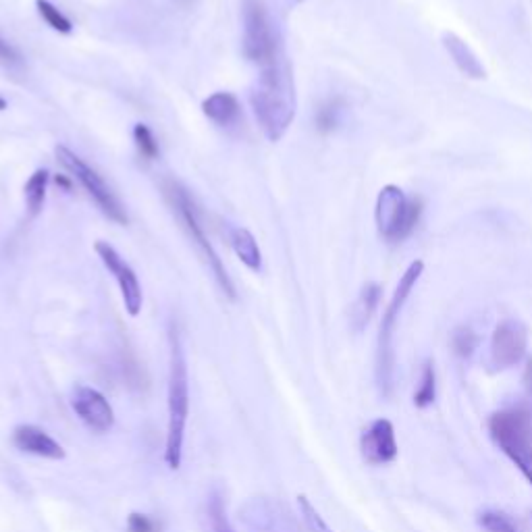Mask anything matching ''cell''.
Segmentation results:
<instances>
[{
	"instance_id": "7",
	"label": "cell",
	"mask_w": 532,
	"mask_h": 532,
	"mask_svg": "<svg viewBox=\"0 0 532 532\" xmlns=\"http://www.w3.org/2000/svg\"><path fill=\"white\" fill-rule=\"evenodd\" d=\"M55 154L59 158V163L79 181L82 183V188L88 192V196L96 202V206L102 210L104 217H109L113 223L117 225H127V212L123 208V204L119 202V198L113 194V190L109 188V183L102 179V175H98V171H94L84 158H79L73 150H69L67 146H57Z\"/></svg>"
},
{
	"instance_id": "1",
	"label": "cell",
	"mask_w": 532,
	"mask_h": 532,
	"mask_svg": "<svg viewBox=\"0 0 532 532\" xmlns=\"http://www.w3.org/2000/svg\"><path fill=\"white\" fill-rule=\"evenodd\" d=\"M258 125L271 142H279L296 119V86L291 67L283 57L262 67L250 92Z\"/></svg>"
},
{
	"instance_id": "29",
	"label": "cell",
	"mask_w": 532,
	"mask_h": 532,
	"mask_svg": "<svg viewBox=\"0 0 532 532\" xmlns=\"http://www.w3.org/2000/svg\"><path fill=\"white\" fill-rule=\"evenodd\" d=\"M21 63H23V59H21L19 52L7 40L0 38V65L15 69V67H21Z\"/></svg>"
},
{
	"instance_id": "23",
	"label": "cell",
	"mask_w": 532,
	"mask_h": 532,
	"mask_svg": "<svg viewBox=\"0 0 532 532\" xmlns=\"http://www.w3.org/2000/svg\"><path fill=\"white\" fill-rule=\"evenodd\" d=\"M298 508H300L302 520H304V524H306V528H308L310 532H335V530L327 524V520L321 516V512H318V510L314 508L312 501H310L306 495H300V497H298Z\"/></svg>"
},
{
	"instance_id": "12",
	"label": "cell",
	"mask_w": 532,
	"mask_h": 532,
	"mask_svg": "<svg viewBox=\"0 0 532 532\" xmlns=\"http://www.w3.org/2000/svg\"><path fill=\"white\" fill-rule=\"evenodd\" d=\"M360 451L366 464L385 466L397 458V439L391 420L379 418L360 437Z\"/></svg>"
},
{
	"instance_id": "18",
	"label": "cell",
	"mask_w": 532,
	"mask_h": 532,
	"mask_svg": "<svg viewBox=\"0 0 532 532\" xmlns=\"http://www.w3.org/2000/svg\"><path fill=\"white\" fill-rule=\"evenodd\" d=\"M48 179H50V173L46 169H38L32 173L28 183H25V206H28L32 219L38 217L44 208Z\"/></svg>"
},
{
	"instance_id": "26",
	"label": "cell",
	"mask_w": 532,
	"mask_h": 532,
	"mask_svg": "<svg viewBox=\"0 0 532 532\" xmlns=\"http://www.w3.org/2000/svg\"><path fill=\"white\" fill-rule=\"evenodd\" d=\"M208 518H210V528L212 532H235V528L231 526L227 512H225V505L223 499L219 495H212L210 503H208Z\"/></svg>"
},
{
	"instance_id": "31",
	"label": "cell",
	"mask_w": 532,
	"mask_h": 532,
	"mask_svg": "<svg viewBox=\"0 0 532 532\" xmlns=\"http://www.w3.org/2000/svg\"><path fill=\"white\" fill-rule=\"evenodd\" d=\"M55 181H57L59 188H63L65 192H71L73 183H71V179H69V177H65V175H59V177H55Z\"/></svg>"
},
{
	"instance_id": "2",
	"label": "cell",
	"mask_w": 532,
	"mask_h": 532,
	"mask_svg": "<svg viewBox=\"0 0 532 532\" xmlns=\"http://www.w3.org/2000/svg\"><path fill=\"white\" fill-rule=\"evenodd\" d=\"M171 360H169V422H167V443H165V464L169 470H179L183 462V441L185 427L190 416V377L188 362H185L183 345L175 325L169 333Z\"/></svg>"
},
{
	"instance_id": "17",
	"label": "cell",
	"mask_w": 532,
	"mask_h": 532,
	"mask_svg": "<svg viewBox=\"0 0 532 532\" xmlns=\"http://www.w3.org/2000/svg\"><path fill=\"white\" fill-rule=\"evenodd\" d=\"M231 246L237 258L242 260L252 273H260L262 269V252L258 248L256 237L244 229V227H233L231 229Z\"/></svg>"
},
{
	"instance_id": "5",
	"label": "cell",
	"mask_w": 532,
	"mask_h": 532,
	"mask_svg": "<svg viewBox=\"0 0 532 532\" xmlns=\"http://www.w3.org/2000/svg\"><path fill=\"white\" fill-rule=\"evenodd\" d=\"M424 273V262L422 260H414L406 273L399 279L395 291H393V298L383 314V321H381V331H379V352H377V377H379V385L381 391L385 395L391 393L393 387V370H395V352H393V335H395V327H397V318L402 314V308L406 306L412 289L416 287V283L420 281Z\"/></svg>"
},
{
	"instance_id": "3",
	"label": "cell",
	"mask_w": 532,
	"mask_h": 532,
	"mask_svg": "<svg viewBox=\"0 0 532 532\" xmlns=\"http://www.w3.org/2000/svg\"><path fill=\"white\" fill-rule=\"evenodd\" d=\"M424 212L422 198L408 196L399 185H385L377 196L375 221L379 235L389 244H402L416 231Z\"/></svg>"
},
{
	"instance_id": "16",
	"label": "cell",
	"mask_w": 532,
	"mask_h": 532,
	"mask_svg": "<svg viewBox=\"0 0 532 532\" xmlns=\"http://www.w3.org/2000/svg\"><path fill=\"white\" fill-rule=\"evenodd\" d=\"M381 285L379 283H366L362 291L358 294L352 310H350V321L354 331H362L368 323L372 314H375L379 302H381Z\"/></svg>"
},
{
	"instance_id": "21",
	"label": "cell",
	"mask_w": 532,
	"mask_h": 532,
	"mask_svg": "<svg viewBox=\"0 0 532 532\" xmlns=\"http://www.w3.org/2000/svg\"><path fill=\"white\" fill-rule=\"evenodd\" d=\"M478 524H481L483 530L487 532H524L512 516H508L505 512H497V510L483 512L481 516H478Z\"/></svg>"
},
{
	"instance_id": "10",
	"label": "cell",
	"mask_w": 532,
	"mask_h": 532,
	"mask_svg": "<svg viewBox=\"0 0 532 532\" xmlns=\"http://www.w3.org/2000/svg\"><path fill=\"white\" fill-rule=\"evenodd\" d=\"M528 348V331L520 321L505 318L501 321L491 337V362L495 368H512L524 356Z\"/></svg>"
},
{
	"instance_id": "9",
	"label": "cell",
	"mask_w": 532,
	"mask_h": 532,
	"mask_svg": "<svg viewBox=\"0 0 532 532\" xmlns=\"http://www.w3.org/2000/svg\"><path fill=\"white\" fill-rule=\"evenodd\" d=\"M96 254L106 266V271L115 277L121 289V298H123L127 314L138 316L144 304V294H142V285L138 281V275L133 273L131 266L121 258V254L109 242H96Z\"/></svg>"
},
{
	"instance_id": "27",
	"label": "cell",
	"mask_w": 532,
	"mask_h": 532,
	"mask_svg": "<svg viewBox=\"0 0 532 532\" xmlns=\"http://www.w3.org/2000/svg\"><path fill=\"white\" fill-rule=\"evenodd\" d=\"M503 454L516 464V468L524 474V478L532 487V449H528V447H512V449H505Z\"/></svg>"
},
{
	"instance_id": "14",
	"label": "cell",
	"mask_w": 532,
	"mask_h": 532,
	"mask_svg": "<svg viewBox=\"0 0 532 532\" xmlns=\"http://www.w3.org/2000/svg\"><path fill=\"white\" fill-rule=\"evenodd\" d=\"M441 42H443V48L447 50L449 59L454 61V65L460 69V73H464L470 79H485L483 63L478 61V57L474 55V50L458 34L445 32Z\"/></svg>"
},
{
	"instance_id": "20",
	"label": "cell",
	"mask_w": 532,
	"mask_h": 532,
	"mask_svg": "<svg viewBox=\"0 0 532 532\" xmlns=\"http://www.w3.org/2000/svg\"><path fill=\"white\" fill-rule=\"evenodd\" d=\"M36 9L50 30H55L59 34H71L73 23L55 5H52L50 0H36Z\"/></svg>"
},
{
	"instance_id": "19",
	"label": "cell",
	"mask_w": 532,
	"mask_h": 532,
	"mask_svg": "<svg viewBox=\"0 0 532 532\" xmlns=\"http://www.w3.org/2000/svg\"><path fill=\"white\" fill-rule=\"evenodd\" d=\"M435 397H437V375H435V364L431 360H427L422 364V372H420V383L414 391V406L424 410L435 404Z\"/></svg>"
},
{
	"instance_id": "24",
	"label": "cell",
	"mask_w": 532,
	"mask_h": 532,
	"mask_svg": "<svg viewBox=\"0 0 532 532\" xmlns=\"http://www.w3.org/2000/svg\"><path fill=\"white\" fill-rule=\"evenodd\" d=\"M133 140H136V148L140 152V156L144 158V161H154V158L161 154V150H158V142L154 138V133L150 131L148 125L140 123L133 127Z\"/></svg>"
},
{
	"instance_id": "30",
	"label": "cell",
	"mask_w": 532,
	"mask_h": 532,
	"mask_svg": "<svg viewBox=\"0 0 532 532\" xmlns=\"http://www.w3.org/2000/svg\"><path fill=\"white\" fill-rule=\"evenodd\" d=\"M522 383H524V389H526L528 397H532V356L526 360L524 375H522Z\"/></svg>"
},
{
	"instance_id": "6",
	"label": "cell",
	"mask_w": 532,
	"mask_h": 532,
	"mask_svg": "<svg viewBox=\"0 0 532 532\" xmlns=\"http://www.w3.org/2000/svg\"><path fill=\"white\" fill-rule=\"evenodd\" d=\"M244 55L262 67L283 57L279 36L264 0H244Z\"/></svg>"
},
{
	"instance_id": "8",
	"label": "cell",
	"mask_w": 532,
	"mask_h": 532,
	"mask_svg": "<svg viewBox=\"0 0 532 532\" xmlns=\"http://www.w3.org/2000/svg\"><path fill=\"white\" fill-rule=\"evenodd\" d=\"M489 431L501 451L512 447L532 449V408L516 406L495 412L489 420Z\"/></svg>"
},
{
	"instance_id": "11",
	"label": "cell",
	"mask_w": 532,
	"mask_h": 532,
	"mask_svg": "<svg viewBox=\"0 0 532 532\" xmlns=\"http://www.w3.org/2000/svg\"><path fill=\"white\" fill-rule=\"evenodd\" d=\"M71 408L75 410L79 420L98 435L109 433L115 427V410L111 402L94 387L79 385L73 391Z\"/></svg>"
},
{
	"instance_id": "13",
	"label": "cell",
	"mask_w": 532,
	"mask_h": 532,
	"mask_svg": "<svg viewBox=\"0 0 532 532\" xmlns=\"http://www.w3.org/2000/svg\"><path fill=\"white\" fill-rule=\"evenodd\" d=\"M13 445L19 451H23V454L52 462L67 458V451L63 449V445L57 439H52L44 429L36 427V424H19V427H15Z\"/></svg>"
},
{
	"instance_id": "28",
	"label": "cell",
	"mask_w": 532,
	"mask_h": 532,
	"mask_svg": "<svg viewBox=\"0 0 532 532\" xmlns=\"http://www.w3.org/2000/svg\"><path fill=\"white\" fill-rule=\"evenodd\" d=\"M127 532H161V524L146 514L131 512L127 516Z\"/></svg>"
},
{
	"instance_id": "22",
	"label": "cell",
	"mask_w": 532,
	"mask_h": 532,
	"mask_svg": "<svg viewBox=\"0 0 532 532\" xmlns=\"http://www.w3.org/2000/svg\"><path fill=\"white\" fill-rule=\"evenodd\" d=\"M341 111H343V104L339 98H331L327 100L321 109L316 113V127L321 133H329L333 129H337L339 119H341Z\"/></svg>"
},
{
	"instance_id": "15",
	"label": "cell",
	"mask_w": 532,
	"mask_h": 532,
	"mask_svg": "<svg viewBox=\"0 0 532 532\" xmlns=\"http://www.w3.org/2000/svg\"><path fill=\"white\" fill-rule=\"evenodd\" d=\"M204 115L219 127H231L242 117V106L231 92H215L202 102Z\"/></svg>"
},
{
	"instance_id": "32",
	"label": "cell",
	"mask_w": 532,
	"mask_h": 532,
	"mask_svg": "<svg viewBox=\"0 0 532 532\" xmlns=\"http://www.w3.org/2000/svg\"><path fill=\"white\" fill-rule=\"evenodd\" d=\"M0 111H7V100L0 96Z\"/></svg>"
},
{
	"instance_id": "25",
	"label": "cell",
	"mask_w": 532,
	"mask_h": 532,
	"mask_svg": "<svg viewBox=\"0 0 532 532\" xmlns=\"http://www.w3.org/2000/svg\"><path fill=\"white\" fill-rule=\"evenodd\" d=\"M478 348V335L470 327H458L451 333V350L458 358H470Z\"/></svg>"
},
{
	"instance_id": "4",
	"label": "cell",
	"mask_w": 532,
	"mask_h": 532,
	"mask_svg": "<svg viewBox=\"0 0 532 532\" xmlns=\"http://www.w3.org/2000/svg\"><path fill=\"white\" fill-rule=\"evenodd\" d=\"M165 196L169 200V204L173 206L175 210V215L179 217L185 233L190 235V239L194 242V246L198 248V252L204 256L206 264L210 266V271L215 273V279L217 283L221 285L223 289V294L229 298V300H235V287H233V281L231 277L227 275L225 271V266H223V260L219 258L215 246L210 244V239L206 237L204 233V227L198 219V210L194 206V200L192 196L188 194V190L183 188V185L175 179H169L165 181Z\"/></svg>"
}]
</instances>
